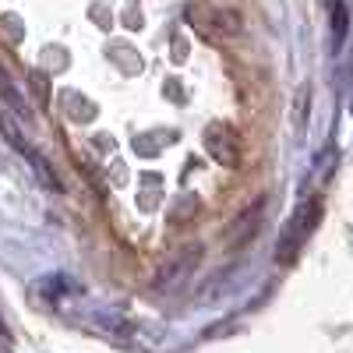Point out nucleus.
<instances>
[{"label": "nucleus", "instance_id": "7ed1b4c3", "mask_svg": "<svg viewBox=\"0 0 353 353\" xmlns=\"http://www.w3.org/2000/svg\"><path fill=\"white\" fill-rule=\"evenodd\" d=\"M205 149H209V156L219 166H237L244 156L241 131L233 124H209V131H205Z\"/></svg>", "mask_w": 353, "mask_h": 353}, {"label": "nucleus", "instance_id": "20e7f679", "mask_svg": "<svg viewBox=\"0 0 353 353\" xmlns=\"http://www.w3.org/2000/svg\"><path fill=\"white\" fill-rule=\"evenodd\" d=\"M261 219H265V198L251 201L248 209L230 223V230H226V248H244L248 241H254L258 230H261Z\"/></svg>", "mask_w": 353, "mask_h": 353}, {"label": "nucleus", "instance_id": "f257e3e1", "mask_svg": "<svg viewBox=\"0 0 353 353\" xmlns=\"http://www.w3.org/2000/svg\"><path fill=\"white\" fill-rule=\"evenodd\" d=\"M321 198H307L301 201V209L293 212V219L286 223L283 230V237H279V248H276V261L279 265H290V261H297V254L304 251V244L311 241V233L318 230L321 223Z\"/></svg>", "mask_w": 353, "mask_h": 353}, {"label": "nucleus", "instance_id": "39448f33", "mask_svg": "<svg viewBox=\"0 0 353 353\" xmlns=\"http://www.w3.org/2000/svg\"><path fill=\"white\" fill-rule=\"evenodd\" d=\"M332 25H336V46H343V39H346V8H343V0H336Z\"/></svg>", "mask_w": 353, "mask_h": 353}, {"label": "nucleus", "instance_id": "f03ea898", "mask_svg": "<svg viewBox=\"0 0 353 353\" xmlns=\"http://www.w3.org/2000/svg\"><path fill=\"white\" fill-rule=\"evenodd\" d=\"M198 261H201V248H198V244L181 248L173 258H166V261L159 265V272H156V279H152V290H156V293H173V290H181V286L191 279V272H194Z\"/></svg>", "mask_w": 353, "mask_h": 353}]
</instances>
